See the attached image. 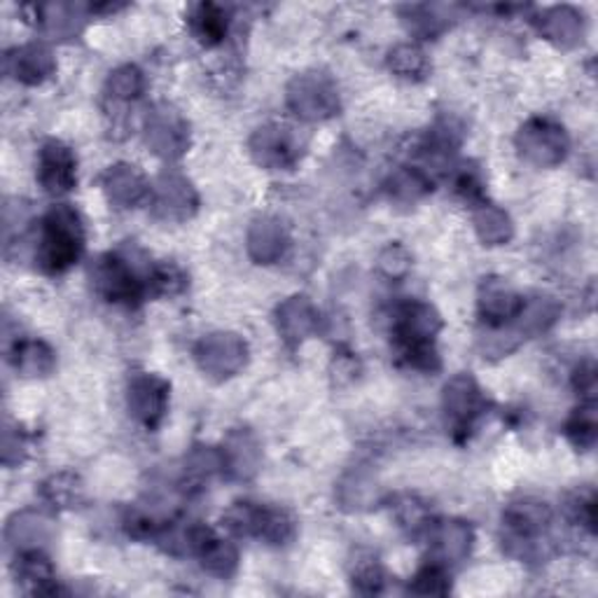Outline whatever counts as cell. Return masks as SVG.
I'll return each instance as SVG.
<instances>
[{"mask_svg":"<svg viewBox=\"0 0 598 598\" xmlns=\"http://www.w3.org/2000/svg\"><path fill=\"white\" fill-rule=\"evenodd\" d=\"M84 253V225L71 204L52 206L40 220L33 260L50 276L69 272Z\"/></svg>","mask_w":598,"mask_h":598,"instance_id":"6da1fadb","label":"cell"},{"mask_svg":"<svg viewBox=\"0 0 598 598\" xmlns=\"http://www.w3.org/2000/svg\"><path fill=\"white\" fill-rule=\"evenodd\" d=\"M554 513L545 500L517 498L503 509V547L521 561H538L545 557V534Z\"/></svg>","mask_w":598,"mask_h":598,"instance_id":"7a4b0ae2","label":"cell"},{"mask_svg":"<svg viewBox=\"0 0 598 598\" xmlns=\"http://www.w3.org/2000/svg\"><path fill=\"white\" fill-rule=\"evenodd\" d=\"M150 270H141L136 255L122 249L97 255L90 264V278L99 297L110 304L136 306L148 295Z\"/></svg>","mask_w":598,"mask_h":598,"instance_id":"3957f363","label":"cell"},{"mask_svg":"<svg viewBox=\"0 0 598 598\" xmlns=\"http://www.w3.org/2000/svg\"><path fill=\"white\" fill-rule=\"evenodd\" d=\"M285 105L302 122L332 120L342 108L337 82L321 71L300 73L285 87Z\"/></svg>","mask_w":598,"mask_h":598,"instance_id":"277c9868","label":"cell"},{"mask_svg":"<svg viewBox=\"0 0 598 598\" xmlns=\"http://www.w3.org/2000/svg\"><path fill=\"white\" fill-rule=\"evenodd\" d=\"M306 136L293 124L270 122L253 131L249 141V152L257 166L267 171H291L295 169L304 152H306Z\"/></svg>","mask_w":598,"mask_h":598,"instance_id":"5b68a950","label":"cell"},{"mask_svg":"<svg viewBox=\"0 0 598 598\" xmlns=\"http://www.w3.org/2000/svg\"><path fill=\"white\" fill-rule=\"evenodd\" d=\"M486 409H489V401L473 374L460 372L442 388V414L456 442L468 439Z\"/></svg>","mask_w":598,"mask_h":598,"instance_id":"8992f818","label":"cell"},{"mask_svg":"<svg viewBox=\"0 0 598 598\" xmlns=\"http://www.w3.org/2000/svg\"><path fill=\"white\" fill-rule=\"evenodd\" d=\"M249 356L251 351L246 339L230 330L211 332V335L202 337L194 346L196 367L217 384L230 382L236 374H241L243 367L249 365Z\"/></svg>","mask_w":598,"mask_h":598,"instance_id":"52a82bcc","label":"cell"},{"mask_svg":"<svg viewBox=\"0 0 598 598\" xmlns=\"http://www.w3.org/2000/svg\"><path fill=\"white\" fill-rule=\"evenodd\" d=\"M515 145L526 164L536 169H554L568 158L570 139L564 124L549 118H530L519 126Z\"/></svg>","mask_w":598,"mask_h":598,"instance_id":"ba28073f","label":"cell"},{"mask_svg":"<svg viewBox=\"0 0 598 598\" xmlns=\"http://www.w3.org/2000/svg\"><path fill=\"white\" fill-rule=\"evenodd\" d=\"M442 330V316L428 302L409 300L395 308L393 339L397 356H407L412 351L435 346V337Z\"/></svg>","mask_w":598,"mask_h":598,"instance_id":"9c48e42d","label":"cell"},{"mask_svg":"<svg viewBox=\"0 0 598 598\" xmlns=\"http://www.w3.org/2000/svg\"><path fill=\"white\" fill-rule=\"evenodd\" d=\"M152 213L162 223H187L199 211V192L181 171H164L150 187Z\"/></svg>","mask_w":598,"mask_h":598,"instance_id":"30bf717a","label":"cell"},{"mask_svg":"<svg viewBox=\"0 0 598 598\" xmlns=\"http://www.w3.org/2000/svg\"><path fill=\"white\" fill-rule=\"evenodd\" d=\"M145 145L164 162L181 160L190 148V124L173 105H158L145 120Z\"/></svg>","mask_w":598,"mask_h":598,"instance_id":"8fae6325","label":"cell"},{"mask_svg":"<svg viewBox=\"0 0 598 598\" xmlns=\"http://www.w3.org/2000/svg\"><path fill=\"white\" fill-rule=\"evenodd\" d=\"M171 384L158 374H136L131 376L126 388V407L136 424L145 430H158L169 412Z\"/></svg>","mask_w":598,"mask_h":598,"instance_id":"7c38bea8","label":"cell"},{"mask_svg":"<svg viewBox=\"0 0 598 598\" xmlns=\"http://www.w3.org/2000/svg\"><path fill=\"white\" fill-rule=\"evenodd\" d=\"M38 183L52 196H63L78 185V160L71 145L50 139L38 152Z\"/></svg>","mask_w":598,"mask_h":598,"instance_id":"4fadbf2b","label":"cell"},{"mask_svg":"<svg viewBox=\"0 0 598 598\" xmlns=\"http://www.w3.org/2000/svg\"><path fill=\"white\" fill-rule=\"evenodd\" d=\"M524 306V297L505 278H484L477 293V312L486 327H503L513 323Z\"/></svg>","mask_w":598,"mask_h":598,"instance_id":"5bb4252c","label":"cell"},{"mask_svg":"<svg viewBox=\"0 0 598 598\" xmlns=\"http://www.w3.org/2000/svg\"><path fill=\"white\" fill-rule=\"evenodd\" d=\"M276 330L281 339L297 348L308 337H314L321 325V312L306 295H293L276 306Z\"/></svg>","mask_w":598,"mask_h":598,"instance_id":"9a60e30c","label":"cell"},{"mask_svg":"<svg viewBox=\"0 0 598 598\" xmlns=\"http://www.w3.org/2000/svg\"><path fill=\"white\" fill-rule=\"evenodd\" d=\"M291 232L274 215H260L255 217L249 232H246V251L255 264L270 267L285 257L291 251Z\"/></svg>","mask_w":598,"mask_h":598,"instance_id":"2e32d148","label":"cell"},{"mask_svg":"<svg viewBox=\"0 0 598 598\" xmlns=\"http://www.w3.org/2000/svg\"><path fill=\"white\" fill-rule=\"evenodd\" d=\"M6 71L21 84L38 87L57 73V57L48 42H27L6 57Z\"/></svg>","mask_w":598,"mask_h":598,"instance_id":"e0dca14e","label":"cell"},{"mask_svg":"<svg viewBox=\"0 0 598 598\" xmlns=\"http://www.w3.org/2000/svg\"><path fill=\"white\" fill-rule=\"evenodd\" d=\"M225 475L232 482H251L262 468V445L251 428H232L223 442Z\"/></svg>","mask_w":598,"mask_h":598,"instance_id":"ac0fdd59","label":"cell"},{"mask_svg":"<svg viewBox=\"0 0 598 598\" xmlns=\"http://www.w3.org/2000/svg\"><path fill=\"white\" fill-rule=\"evenodd\" d=\"M101 187L108 204H113L115 209H134L145 196H150L152 185L136 164L118 162L103 173Z\"/></svg>","mask_w":598,"mask_h":598,"instance_id":"d6986e66","label":"cell"},{"mask_svg":"<svg viewBox=\"0 0 598 598\" xmlns=\"http://www.w3.org/2000/svg\"><path fill=\"white\" fill-rule=\"evenodd\" d=\"M54 538V524L48 515L38 513V509H21L8 519L6 526V543L8 547L19 551H33L45 549Z\"/></svg>","mask_w":598,"mask_h":598,"instance_id":"ffe728a7","label":"cell"},{"mask_svg":"<svg viewBox=\"0 0 598 598\" xmlns=\"http://www.w3.org/2000/svg\"><path fill=\"white\" fill-rule=\"evenodd\" d=\"M12 572H14L17 585L33 596L63 594V589L59 587V580H57V570L45 554V549L14 554Z\"/></svg>","mask_w":598,"mask_h":598,"instance_id":"44dd1931","label":"cell"},{"mask_svg":"<svg viewBox=\"0 0 598 598\" xmlns=\"http://www.w3.org/2000/svg\"><path fill=\"white\" fill-rule=\"evenodd\" d=\"M540 33L559 50L580 48L587 36L585 14L570 6L549 8L540 19Z\"/></svg>","mask_w":598,"mask_h":598,"instance_id":"7402d4cb","label":"cell"},{"mask_svg":"<svg viewBox=\"0 0 598 598\" xmlns=\"http://www.w3.org/2000/svg\"><path fill=\"white\" fill-rule=\"evenodd\" d=\"M90 14H94V10L84 3H45L36 8V19L42 33L57 40L80 36Z\"/></svg>","mask_w":598,"mask_h":598,"instance_id":"603a6c76","label":"cell"},{"mask_svg":"<svg viewBox=\"0 0 598 598\" xmlns=\"http://www.w3.org/2000/svg\"><path fill=\"white\" fill-rule=\"evenodd\" d=\"M430 540L435 543L437 549V561L454 566L470 557L473 545H475V530L468 521L463 519H447L437 521L430 530Z\"/></svg>","mask_w":598,"mask_h":598,"instance_id":"cb8c5ba5","label":"cell"},{"mask_svg":"<svg viewBox=\"0 0 598 598\" xmlns=\"http://www.w3.org/2000/svg\"><path fill=\"white\" fill-rule=\"evenodd\" d=\"M10 365L24 379H45L57 369V353L42 339H19L10 351Z\"/></svg>","mask_w":598,"mask_h":598,"instance_id":"d4e9b609","label":"cell"},{"mask_svg":"<svg viewBox=\"0 0 598 598\" xmlns=\"http://www.w3.org/2000/svg\"><path fill=\"white\" fill-rule=\"evenodd\" d=\"M559 318H561V304L557 300L549 295H534V297H524V306L519 316L513 321V327L526 342L530 337L545 335L547 330L557 325Z\"/></svg>","mask_w":598,"mask_h":598,"instance_id":"484cf974","label":"cell"},{"mask_svg":"<svg viewBox=\"0 0 598 598\" xmlns=\"http://www.w3.org/2000/svg\"><path fill=\"white\" fill-rule=\"evenodd\" d=\"M337 500L346 513H363L379 503V484L367 468H353L337 484Z\"/></svg>","mask_w":598,"mask_h":598,"instance_id":"4316f807","label":"cell"},{"mask_svg":"<svg viewBox=\"0 0 598 598\" xmlns=\"http://www.w3.org/2000/svg\"><path fill=\"white\" fill-rule=\"evenodd\" d=\"M473 227L484 246H505L515 239V223L509 213L491 202H482L473 211Z\"/></svg>","mask_w":598,"mask_h":598,"instance_id":"83f0119b","label":"cell"},{"mask_svg":"<svg viewBox=\"0 0 598 598\" xmlns=\"http://www.w3.org/2000/svg\"><path fill=\"white\" fill-rule=\"evenodd\" d=\"M190 31L192 36L202 42L204 48H217L223 45L227 31H230V19L227 12L215 6V3H199L190 12Z\"/></svg>","mask_w":598,"mask_h":598,"instance_id":"f1b7e54d","label":"cell"},{"mask_svg":"<svg viewBox=\"0 0 598 598\" xmlns=\"http://www.w3.org/2000/svg\"><path fill=\"white\" fill-rule=\"evenodd\" d=\"M386 192L397 204H416L433 192V179L426 169L397 166L386 181Z\"/></svg>","mask_w":598,"mask_h":598,"instance_id":"f546056e","label":"cell"},{"mask_svg":"<svg viewBox=\"0 0 598 598\" xmlns=\"http://www.w3.org/2000/svg\"><path fill=\"white\" fill-rule=\"evenodd\" d=\"M196 559L202 564V568L220 580H230L239 570V549L230 540L213 534L206 538L202 549L196 551Z\"/></svg>","mask_w":598,"mask_h":598,"instance_id":"4dcf8cb0","label":"cell"},{"mask_svg":"<svg viewBox=\"0 0 598 598\" xmlns=\"http://www.w3.org/2000/svg\"><path fill=\"white\" fill-rule=\"evenodd\" d=\"M255 538L270 547H287L297 538V519L283 507L262 505Z\"/></svg>","mask_w":598,"mask_h":598,"instance_id":"1f68e13d","label":"cell"},{"mask_svg":"<svg viewBox=\"0 0 598 598\" xmlns=\"http://www.w3.org/2000/svg\"><path fill=\"white\" fill-rule=\"evenodd\" d=\"M40 498L45 500L52 509H59V513L61 509H73L84 498V484L80 475L63 470V473L50 475L40 484Z\"/></svg>","mask_w":598,"mask_h":598,"instance_id":"d6a6232c","label":"cell"},{"mask_svg":"<svg viewBox=\"0 0 598 598\" xmlns=\"http://www.w3.org/2000/svg\"><path fill=\"white\" fill-rule=\"evenodd\" d=\"M348 580L358 594H382L386 587V570L374 551L361 549L348 564Z\"/></svg>","mask_w":598,"mask_h":598,"instance_id":"836d02e7","label":"cell"},{"mask_svg":"<svg viewBox=\"0 0 598 598\" xmlns=\"http://www.w3.org/2000/svg\"><path fill=\"white\" fill-rule=\"evenodd\" d=\"M185 482L192 486H202L204 482L225 475V460H223V449L209 447V445H194L183 463Z\"/></svg>","mask_w":598,"mask_h":598,"instance_id":"e575fe53","label":"cell"},{"mask_svg":"<svg viewBox=\"0 0 598 598\" xmlns=\"http://www.w3.org/2000/svg\"><path fill=\"white\" fill-rule=\"evenodd\" d=\"M393 509H395L397 526L405 530V536L409 540H420L430 536L435 524H433L430 507L424 500H418L416 496H403V498H397Z\"/></svg>","mask_w":598,"mask_h":598,"instance_id":"d590c367","label":"cell"},{"mask_svg":"<svg viewBox=\"0 0 598 598\" xmlns=\"http://www.w3.org/2000/svg\"><path fill=\"white\" fill-rule=\"evenodd\" d=\"M386 63L393 75H397L401 80H409V82L424 80L430 69L426 52L420 50L416 42H401V45H395L388 52Z\"/></svg>","mask_w":598,"mask_h":598,"instance_id":"8d00e7d4","label":"cell"},{"mask_svg":"<svg viewBox=\"0 0 598 598\" xmlns=\"http://www.w3.org/2000/svg\"><path fill=\"white\" fill-rule=\"evenodd\" d=\"M403 24L416 38L430 40L447 29L445 8L437 6H405L401 8Z\"/></svg>","mask_w":598,"mask_h":598,"instance_id":"74e56055","label":"cell"},{"mask_svg":"<svg viewBox=\"0 0 598 598\" xmlns=\"http://www.w3.org/2000/svg\"><path fill=\"white\" fill-rule=\"evenodd\" d=\"M570 445L578 452H589L594 449L598 439V412L596 403H582V407L575 409L570 418L566 420L564 428Z\"/></svg>","mask_w":598,"mask_h":598,"instance_id":"f35d334b","label":"cell"},{"mask_svg":"<svg viewBox=\"0 0 598 598\" xmlns=\"http://www.w3.org/2000/svg\"><path fill=\"white\" fill-rule=\"evenodd\" d=\"M145 92V75L134 63H124L108 75L105 94L118 103H131L141 99Z\"/></svg>","mask_w":598,"mask_h":598,"instance_id":"ab89813d","label":"cell"},{"mask_svg":"<svg viewBox=\"0 0 598 598\" xmlns=\"http://www.w3.org/2000/svg\"><path fill=\"white\" fill-rule=\"evenodd\" d=\"M187 274L175 262H158L152 264V272L148 278V293L154 297H175L185 293Z\"/></svg>","mask_w":598,"mask_h":598,"instance_id":"60d3db41","label":"cell"},{"mask_svg":"<svg viewBox=\"0 0 598 598\" xmlns=\"http://www.w3.org/2000/svg\"><path fill=\"white\" fill-rule=\"evenodd\" d=\"M409 591L416 596H447L452 591L449 566L442 561H428L420 566L409 582Z\"/></svg>","mask_w":598,"mask_h":598,"instance_id":"b9f144b4","label":"cell"},{"mask_svg":"<svg viewBox=\"0 0 598 598\" xmlns=\"http://www.w3.org/2000/svg\"><path fill=\"white\" fill-rule=\"evenodd\" d=\"M262 515V503L239 500L223 515V526L236 538H255Z\"/></svg>","mask_w":598,"mask_h":598,"instance_id":"7bdbcfd3","label":"cell"},{"mask_svg":"<svg viewBox=\"0 0 598 598\" xmlns=\"http://www.w3.org/2000/svg\"><path fill=\"white\" fill-rule=\"evenodd\" d=\"M0 456H3L6 468H19L29 456V437L19 428V424L6 420L3 439H0Z\"/></svg>","mask_w":598,"mask_h":598,"instance_id":"ee69618b","label":"cell"},{"mask_svg":"<svg viewBox=\"0 0 598 598\" xmlns=\"http://www.w3.org/2000/svg\"><path fill=\"white\" fill-rule=\"evenodd\" d=\"M376 270L391 281H401L412 270V253L403 243H388L386 249H382L379 257H376Z\"/></svg>","mask_w":598,"mask_h":598,"instance_id":"f6af8a7d","label":"cell"},{"mask_svg":"<svg viewBox=\"0 0 598 598\" xmlns=\"http://www.w3.org/2000/svg\"><path fill=\"white\" fill-rule=\"evenodd\" d=\"M566 515L572 524L587 528L589 534H596V496L591 489L575 491L566 500Z\"/></svg>","mask_w":598,"mask_h":598,"instance_id":"bcb514c9","label":"cell"},{"mask_svg":"<svg viewBox=\"0 0 598 598\" xmlns=\"http://www.w3.org/2000/svg\"><path fill=\"white\" fill-rule=\"evenodd\" d=\"M454 187H456V194L463 196L465 202H470L473 206L486 202L484 199V181H482V173L475 169V166H460L458 173H456V181H454Z\"/></svg>","mask_w":598,"mask_h":598,"instance_id":"7dc6e473","label":"cell"},{"mask_svg":"<svg viewBox=\"0 0 598 598\" xmlns=\"http://www.w3.org/2000/svg\"><path fill=\"white\" fill-rule=\"evenodd\" d=\"M330 372H332V379H335V384L346 386V384H353L358 379L361 372H363V365L356 358V353L339 351V353H335V358H332Z\"/></svg>","mask_w":598,"mask_h":598,"instance_id":"c3c4849f","label":"cell"},{"mask_svg":"<svg viewBox=\"0 0 598 598\" xmlns=\"http://www.w3.org/2000/svg\"><path fill=\"white\" fill-rule=\"evenodd\" d=\"M572 388L578 391V395L585 397V403H594L596 388H598V376H596V365L591 361L580 363V367H575Z\"/></svg>","mask_w":598,"mask_h":598,"instance_id":"681fc988","label":"cell"}]
</instances>
